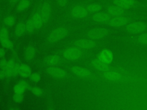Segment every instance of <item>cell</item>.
Masks as SVG:
<instances>
[{
  "mask_svg": "<svg viewBox=\"0 0 147 110\" xmlns=\"http://www.w3.org/2000/svg\"><path fill=\"white\" fill-rule=\"evenodd\" d=\"M25 32H26L25 24L23 22L18 23L14 29L15 35L17 37H21L25 34Z\"/></svg>",
  "mask_w": 147,
  "mask_h": 110,
  "instance_id": "obj_19",
  "label": "cell"
},
{
  "mask_svg": "<svg viewBox=\"0 0 147 110\" xmlns=\"http://www.w3.org/2000/svg\"><path fill=\"white\" fill-rule=\"evenodd\" d=\"M146 29V25L142 22H135L129 23L126 26V30L130 33H138Z\"/></svg>",
  "mask_w": 147,
  "mask_h": 110,
  "instance_id": "obj_5",
  "label": "cell"
},
{
  "mask_svg": "<svg viewBox=\"0 0 147 110\" xmlns=\"http://www.w3.org/2000/svg\"><path fill=\"white\" fill-rule=\"evenodd\" d=\"M18 1H19V0H10V2H12V3H14V2H16Z\"/></svg>",
  "mask_w": 147,
  "mask_h": 110,
  "instance_id": "obj_40",
  "label": "cell"
},
{
  "mask_svg": "<svg viewBox=\"0 0 147 110\" xmlns=\"http://www.w3.org/2000/svg\"><path fill=\"white\" fill-rule=\"evenodd\" d=\"M68 33V30L64 27H59L53 29L49 34L48 37V41L49 42H56L64 37H65Z\"/></svg>",
  "mask_w": 147,
  "mask_h": 110,
  "instance_id": "obj_1",
  "label": "cell"
},
{
  "mask_svg": "<svg viewBox=\"0 0 147 110\" xmlns=\"http://www.w3.org/2000/svg\"><path fill=\"white\" fill-rule=\"evenodd\" d=\"M113 3L123 9L131 8L137 5L136 0H113Z\"/></svg>",
  "mask_w": 147,
  "mask_h": 110,
  "instance_id": "obj_12",
  "label": "cell"
},
{
  "mask_svg": "<svg viewBox=\"0 0 147 110\" xmlns=\"http://www.w3.org/2000/svg\"><path fill=\"white\" fill-rule=\"evenodd\" d=\"M16 64V62L13 59H10L7 61L6 67L5 69L6 76L7 77H10L11 76L12 74V69Z\"/></svg>",
  "mask_w": 147,
  "mask_h": 110,
  "instance_id": "obj_22",
  "label": "cell"
},
{
  "mask_svg": "<svg viewBox=\"0 0 147 110\" xmlns=\"http://www.w3.org/2000/svg\"><path fill=\"white\" fill-rule=\"evenodd\" d=\"M20 66L19 64H16L12 69V74L11 76L14 77L17 74H19V70H20Z\"/></svg>",
  "mask_w": 147,
  "mask_h": 110,
  "instance_id": "obj_34",
  "label": "cell"
},
{
  "mask_svg": "<svg viewBox=\"0 0 147 110\" xmlns=\"http://www.w3.org/2000/svg\"><path fill=\"white\" fill-rule=\"evenodd\" d=\"M51 12L52 9L50 4L47 2H44L41 7V11L40 13L43 19L44 23H45L49 21L51 17Z\"/></svg>",
  "mask_w": 147,
  "mask_h": 110,
  "instance_id": "obj_8",
  "label": "cell"
},
{
  "mask_svg": "<svg viewBox=\"0 0 147 110\" xmlns=\"http://www.w3.org/2000/svg\"><path fill=\"white\" fill-rule=\"evenodd\" d=\"M0 101H1V98H0Z\"/></svg>",
  "mask_w": 147,
  "mask_h": 110,
  "instance_id": "obj_41",
  "label": "cell"
},
{
  "mask_svg": "<svg viewBox=\"0 0 147 110\" xmlns=\"http://www.w3.org/2000/svg\"><path fill=\"white\" fill-rule=\"evenodd\" d=\"M29 78L30 80L33 82H38L41 80V76L40 74L37 72L31 73V74L29 76Z\"/></svg>",
  "mask_w": 147,
  "mask_h": 110,
  "instance_id": "obj_30",
  "label": "cell"
},
{
  "mask_svg": "<svg viewBox=\"0 0 147 110\" xmlns=\"http://www.w3.org/2000/svg\"><path fill=\"white\" fill-rule=\"evenodd\" d=\"M88 11L82 5H76L71 10V15L72 17L76 19H82L86 17Z\"/></svg>",
  "mask_w": 147,
  "mask_h": 110,
  "instance_id": "obj_4",
  "label": "cell"
},
{
  "mask_svg": "<svg viewBox=\"0 0 147 110\" xmlns=\"http://www.w3.org/2000/svg\"><path fill=\"white\" fill-rule=\"evenodd\" d=\"M25 88L20 83L14 85L13 88V91L15 93H19V94H23L25 91Z\"/></svg>",
  "mask_w": 147,
  "mask_h": 110,
  "instance_id": "obj_29",
  "label": "cell"
},
{
  "mask_svg": "<svg viewBox=\"0 0 147 110\" xmlns=\"http://www.w3.org/2000/svg\"><path fill=\"white\" fill-rule=\"evenodd\" d=\"M109 33L108 29L105 28H94L88 30L87 33V37L92 40H99L106 37Z\"/></svg>",
  "mask_w": 147,
  "mask_h": 110,
  "instance_id": "obj_2",
  "label": "cell"
},
{
  "mask_svg": "<svg viewBox=\"0 0 147 110\" xmlns=\"http://www.w3.org/2000/svg\"><path fill=\"white\" fill-rule=\"evenodd\" d=\"M7 62V60L6 58H2L0 60V69L5 70L6 67Z\"/></svg>",
  "mask_w": 147,
  "mask_h": 110,
  "instance_id": "obj_36",
  "label": "cell"
},
{
  "mask_svg": "<svg viewBox=\"0 0 147 110\" xmlns=\"http://www.w3.org/2000/svg\"><path fill=\"white\" fill-rule=\"evenodd\" d=\"M9 38L8 29L6 27H3L0 30V41Z\"/></svg>",
  "mask_w": 147,
  "mask_h": 110,
  "instance_id": "obj_28",
  "label": "cell"
},
{
  "mask_svg": "<svg viewBox=\"0 0 147 110\" xmlns=\"http://www.w3.org/2000/svg\"><path fill=\"white\" fill-rule=\"evenodd\" d=\"M57 3L59 4V6L61 7H64L65 6L68 2V0H56Z\"/></svg>",
  "mask_w": 147,
  "mask_h": 110,
  "instance_id": "obj_37",
  "label": "cell"
},
{
  "mask_svg": "<svg viewBox=\"0 0 147 110\" xmlns=\"http://www.w3.org/2000/svg\"><path fill=\"white\" fill-rule=\"evenodd\" d=\"M107 11L109 14L117 17L125 13V9L114 5L109 6L107 7Z\"/></svg>",
  "mask_w": 147,
  "mask_h": 110,
  "instance_id": "obj_15",
  "label": "cell"
},
{
  "mask_svg": "<svg viewBox=\"0 0 147 110\" xmlns=\"http://www.w3.org/2000/svg\"><path fill=\"white\" fill-rule=\"evenodd\" d=\"M92 19L97 23H105L109 22L110 19V14L105 12H97L92 16Z\"/></svg>",
  "mask_w": 147,
  "mask_h": 110,
  "instance_id": "obj_10",
  "label": "cell"
},
{
  "mask_svg": "<svg viewBox=\"0 0 147 110\" xmlns=\"http://www.w3.org/2000/svg\"><path fill=\"white\" fill-rule=\"evenodd\" d=\"M60 60V58L59 56L54 54L48 56L45 58V62L48 65H55L57 64Z\"/></svg>",
  "mask_w": 147,
  "mask_h": 110,
  "instance_id": "obj_20",
  "label": "cell"
},
{
  "mask_svg": "<svg viewBox=\"0 0 147 110\" xmlns=\"http://www.w3.org/2000/svg\"><path fill=\"white\" fill-rule=\"evenodd\" d=\"M75 45L83 49H90L96 46V43L91 39H79L74 42Z\"/></svg>",
  "mask_w": 147,
  "mask_h": 110,
  "instance_id": "obj_7",
  "label": "cell"
},
{
  "mask_svg": "<svg viewBox=\"0 0 147 110\" xmlns=\"http://www.w3.org/2000/svg\"><path fill=\"white\" fill-rule=\"evenodd\" d=\"M31 19L34 26L35 29H40L44 23L43 19L41 16L40 13H35L32 15Z\"/></svg>",
  "mask_w": 147,
  "mask_h": 110,
  "instance_id": "obj_17",
  "label": "cell"
},
{
  "mask_svg": "<svg viewBox=\"0 0 147 110\" xmlns=\"http://www.w3.org/2000/svg\"><path fill=\"white\" fill-rule=\"evenodd\" d=\"M18 83H20V84H21L25 88V89H28V90H30V88H31V87L30 85V84L27 82L25 80H21Z\"/></svg>",
  "mask_w": 147,
  "mask_h": 110,
  "instance_id": "obj_35",
  "label": "cell"
},
{
  "mask_svg": "<svg viewBox=\"0 0 147 110\" xmlns=\"http://www.w3.org/2000/svg\"><path fill=\"white\" fill-rule=\"evenodd\" d=\"M25 29H26V32L28 33V34H32L34 32L35 28L31 19H28L26 21L25 23Z\"/></svg>",
  "mask_w": 147,
  "mask_h": 110,
  "instance_id": "obj_26",
  "label": "cell"
},
{
  "mask_svg": "<svg viewBox=\"0 0 147 110\" xmlns=\"http://www.w3.org/2000/svg\"><path fill=\"white\" fill-rule=\"evenodd\" d=\"M3 22L7 26H12L16 22V18L13 15H8L4 18Z\"/></svg>",
  "mask_w": 147,
  "mask_h": 110,
  "instance_id": "obj_25",
  "label": "cell"
},
{
  "mask_svg": "<svg viewBox=\"0 0 147 110\" xmlns=\"http://www.w3.org/2000/svg\"><path fill=\"white\" fill-rule=\"evenodd\" d=\"M128 22L127 18L124 16H117L110 19L109 25L114 28H118L126 25Z\"/></svg>",
  "mask_w": 147,
  "mask_h": 110,
  "instance_id": "obj_11",
  "label": "cell"
},
{
  "mask_svg": "<svg viewBox=\"0 0 147 110\" xmlns=\"http://www.w3.org/2000/svg\"><path fill=\"white\" fill-rule=\"evenodd\" d=\"M105 78L109 81H117L121 79L122 76L121 74L116 71L113 70H106L103 74Z\"/></svg>",
  "mask_w": 147,
  "mask_h": 110,
  "instance_id": "obj_14",
  "label": "cell"
},
{
  "mask_svg": "<svg viewBox=\"0 0 147 110\" xmlns=\"http://www.w3.org/2000/svg\"><path fill=\"white\" fill-rule=\"evenodd\" d=\"M70 70L74 74L82 78L88 77L91 74V73L89 70L79 66H72L70 68Z\"/></svg>",
  "mask_w": 147,
  "mask_h": 110,
  "instance_id": "obj_9",
  "label": "cell"
},
{
  "mask_svg": "<svg viewBox=\"0 0 147 110\" xmlns=\"http://www.w3.org/2000/svg\"><path fill=\"white\" fill-rule=\"evenodd\" d=\"M138 42L143 45H147V33L140 35L138 38Z\"/></svg>",
  "mask_w": 147,
  "mask_h": 110,
  "instance_id": "obj_33",
  "label": "cell"
},
{
  "mask_svg": "<svg viewBox=\"0 0 147 110\" xmlns=\"http://www.w3.org/2000/svg\"><path fill=\"white\" fill-rule=\"evenodd\" d=\"M36 48L32 46L29 45L28 46L24 51V58L26 61L32 60L36 55Z\"/></svg>",
  "mask_w": 147,
  "mask_h": 110,
  "instance_id": "obj_16",
  "label": "cell"
},
{
  "mask_svg": "<svg viewBox=\"0 0 147 110\" xmlns=\"http://www.w3.org/2000/svg\"><path fill=\"white\" fill-rule=\"evenodd\" d=\"M102 8V6L97 3H93L88 5L86 6V9L88 12L90 13H97L99 12Z\"/></svg>",
  "mask_w": 147,
  "mask_h": 110,
  "instance_id": "obj_23",
  "label": "cell"
},
{
  "mask_svg": "<svg viewBox=\"0 0 147 110\" xmlns=\"http://www.w3.org/2000/svg\"><path fill=\"white\" fill-rule=\"evenodd\" d=\"M82 52L78 47H69L67 48L63 52V56L65 58L75 61L78 60L82 56Z\"/></svg>",
  "mask_w": 147,
  "mask_h": 110,
  "instance_id": "obj_3",
  "label": "cell"
},
{
  "mask_svg": "<svg viewBox=\"0 0 147 110\" xmlns=\"http://www.w3.org/2000/svg\"><path fill=\"white\" fill-rule=\"evenodd\" d=\"M99 58H99L100 60H101L107 63V62L111 61V56L110 53H109L107 50H105L100 53V54L99 55Z\"/></svg>",
  "mask_w": 147,
  "mask_h": 110,
  "instance_id": "obj_24",
  "label": "cell"
},
{
  "mask_svg": "<svg viewBox=\"0 0 147 110\" xmlns=\"http://www.w3.org/2000/svg\"><path fill=\"white\" fill-rule=\"evenodd\" d=\"M91 65L96 70L99 71L105 72L109 69V66L107 64L100 59H95L91 62Z\"/></svg>",
  "mask_w": 147,
  "mask_h": 110,
  "instance_id": "obj_13",
  "label": "cell"
},
{
  "mask_svg": "<svg viewBox=\"0 0 147 110\" xmlns=\"http://www.w3.org/2000/svg\"><path fill=\"white\" fill-rule=\"evenodd\" d=\"M13 100L17 103H20L24 100V95L23 94L15 93L13 96Z\"/></svg>",
  "mask_w": 147,
  "mask_h": 110,
  "instance_id": "obj_32",
  "label": "cell"
},
{
  "mask_svg": "<svg viewBox=\"0 0 147 110\" xmlns=\"http://www.w3.org/2000/svg\"><path fill=\"white\" fill-rule=\"evenodd\" d=\"M6 54L5 50L3 48H0V58H3Z\"/></svg>",
  "mask_w": 147,
  "mask_h": 110,
  "instance_id": "obj_39",
  "label": "cell"
},
{
  "mask_svg": "<svg viewBox=\"0 0 147 110\" xmlns=\"http://www.w3.org/2000/svg\"><path fill=\"white\" fill-rule=\"evenodd\" d=\"M5 77H6L5 70L4 69H1L0 70V80H3Z\"/></svg>",
  "mask_w": 147,
  "mask_h": 110,
  "instance_id": "obj_38",
  "label": "cell"
},
{
  "mask_svg": "<svg viewBox=\"0 0 147 110\" xmlns=\"http://www.w3.org/2000/svg\"><path fill=\"white\" fill-rule=\"evenodd\" d=\"M30 91L34 95L37 96H40L42 94V90L37 87H31Z\"/></svg>",
  "mask_w": 147,
  "mask_h": 110,
  "instance_id": "obj_31",
  "label": "cell"
},
{
  "mask_svg": "<svg viewBox=\"0 0 147 110\" xmlns=\"http://www.w3.org/2000/svg\"><path fill=\"white\" fill-rule=\"evenodd\" d=\"M30 5V0H21L18 3L16 9L17 11L21 12L26 10Z\"/></svg>",
  "mask_w": 147,
  "mask_h": 110,
  "instance_id": "obj_21",
  "label": "cell"
},
{
  "mask_svg": "<svg viewBox=\"0 0 147 110\" xmlns=\"http://www.w3.org/2000/svg\"><path fill=\"white\" fill-rule=\"evenodd\" d=\"M32 73V70L29 66L25 64H21L20 66L19 75L22 78L29 77Z\"/></svg>",
  "mask_w": 147,
  "mask_h": 110,
  "instance_id": "obj_18",
  "label": "cell"
},
{
  "mask_svg": "<svg viewBox=\"0 0 147 110\" xmlns=\"http://www.w3.org/2000/svg\"><path fill=\"white\" fill-rule=\"evenodd\" d=\"M46 71L49 75L56 78H63L67 75L64 69L56 66H50L47 69Z\"/></svg>",
  "mask_w": 147,
  "mask_h": 110,
  "instance_id": "obj_6",
  "label": "cell"
},
{
  "mask_svg": "<svg viewBox=\"0 0 147 110\" xmlns=\"http://www.w3.org/2000/svg\"><path fill=\"white\" fill-rule=\"evenodd\" d=\"M0 42L1 44V45L7 49H11L14 47L13 43L9 40V38L7 39H5L3 40L0 41Z\"/></svg>",
  "mask_w": 147,
  "mask_h": 110,
  "instance_id": "obj_27",
  "label": "cell"
}]
</instances>
